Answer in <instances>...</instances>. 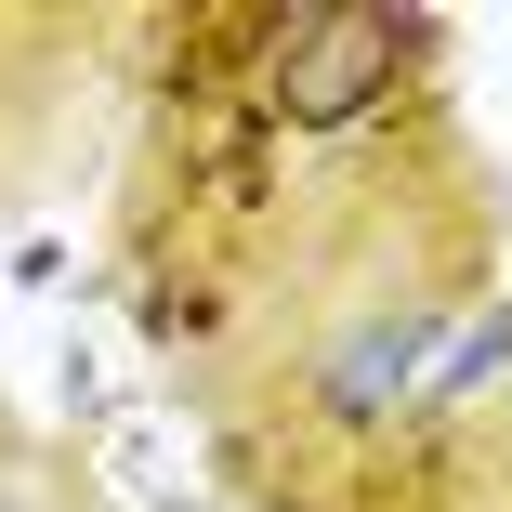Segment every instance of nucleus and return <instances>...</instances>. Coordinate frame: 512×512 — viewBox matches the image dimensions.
Masks as SVG:
<instances>
[{
  "label": "nucleus",
  "mask_w": 512,
  "mask_h": 512,
  "mask_svg": "<svg viewBox=\"0 0 512 512\" xmlns=\"http://www.w3.org/2000/svg\"><path fill=\"white\" fill-rule=\"evenodd\" d=\"M434 14H381V0H302V14L263 27V106L302 132V145H342L368 119L407 106V79L434 66Z\"/></svg>",
  "instance_id": "f257e3e1"
},
{
  "label": "nucleus",
  "mask_w": 512,
  "mask_h": 512,
  "mask_svg": "<svg viewBox=\"0 0 512 512\" xmlns=\"http://www.w3.org/2000/svg\"><path fill=\"white\" fill-rule=\"evenodd\" d=\"M434 342H447V289H434V276H368L342 316H316V342L289 355V394H302L316 434L381 447L394 421H421Z\"/></svg>",
  "instance_id": "f03ea898"
},
{
  "label": "nucleus",
  "mask_w": 512,
  "mask_h": 512,
  "mask_svg": "<svg viewBox=\"0 0 512 512\" xmlns=\"http://www.w3.org/2000/svg\"><path fill=\"white\" fill-rule=\"evenodd\" d=\"M486 381H512V289H499V302H473V316H447L434 381H421V421H460V407H486Z\"/></svg>",
  "instance_id": "7ed1b4c3"
},
{
  "label": "nucleus",
  "mask_w": 512,
  "mask_h": 512,
  "mask_svg": "<svg viewBox=\"0 0 512 512\" xmlns=\"http://www.w3.org/2000/svg\"><path fill=\"white\" fill-rule=\"evenodd\" d=\"M0 512H53V486H40L27 460H0Z\"/></svg>",
  "instance_id": "20e7f679"
}]
</instances>
